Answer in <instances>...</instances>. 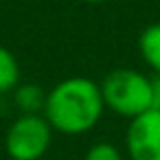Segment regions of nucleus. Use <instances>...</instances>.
<instances>
[{
    "label": "nucleus",
    "mask_w": 160,
    "mask_h": 160,
    "mask_svg": "<svg viewBox=\"0 0 160 160\" xmlns=\"http://www.w3.org/2000/svg\"><path fill=\"white\" fill-rule=\"evenodd\" d=\"M105 112L101 88L90 77H66L46 90L44 118L53 132L64 136H81L92 132Z\"/></svg>",
    "instance_id": "obj_1"
},
{
    "label": "nucleus",
    "mask_w": 160,
    "mask_h": 160,
    "mask_svg": "<svg viewBox=\"0 0 160 160\" xmlns=\"http://www.w3.org/2000/svg\"><path fill=\"white\" fill-rule=\"evenodd\" d=\"M105 110L132 121L151 110V75L136 68H114L99 83Z\"/></svg>",
    "instance_id": "obj_2"
},
{
    "label": "nucleus",
    "mask_w": 160,
    "mask_h": 160,
    "mask_svg": "<svg viewBox=\"0 0 160 160\" xmlns=\"http://www.w3.org/2000/svg\"><path fill=\"white\" fill-rule=\"evenodd\" d=\"M53 127L44 114H20L5 134V149L11 160H42L53 142Z\"/></svg>",
    "instance_id": "obj_3"
},
{
    "label": "nucleus",
    "mask_w": 160,
    "mask_h": 160,
    "mask_svg": "<svg viewBox=\"0 0 160 160\" xmlns=\"http://www.w3.org/2000/svg\"><path fill=\"white\" fill-rule=\"evenodd\" d=\"M129 160H160V110H147L129 121L125 132Z\"/></svg>",
    "instance_id": "obj_4"
},
{
    "label": "nucleus",
    "mask_w": 160,
    "mask_h": 160,
    "mask_svg": "<svg viewBox=\"0 0 160 160\" xmlns=\"http://www.w3.org/2000/svg\"><path fill=\"white\" fill-rule=\"evenodd\" d=\"M138 53L151 75H160V22H151L140 31Z\"/></svg>",
    "instance_id": "obj_5"
},
{
    "label": "nucleus",
    "mask_w": 160,
    "mask_h": 160,
    "mask_svg": "<svg viewBox=\"0 0 160 160\" xmlns=\"http://www.w3.org/2000/svg\"><path fill=\"white\" fill-rule=\"evenodd\" d=\"M13 101L20 114H42L46 103V90L38 83H18L13 90Z\"/></svg>",
    "instance_id": "obj_6"
},
{
    "label": "nucleus",
    "mask_w": 160,
    "mask_h": 160,
    "mask_svg": "<svg viewBox=\"0 0 160 160\" xmlns=\"http://www.w3.org/2000/svg\"><path fill=\"white\" fill-rule=\"evenodd\" d=\"M20 83V64L18 57L0 44V94H9Z\"/></svg>",
    "instance_id": "obj_7"
},
{
    "label": "nucleus",
    "mask_w": 160,
    "mask_h": 160,
    "mask_svg": "<svg viewBox=\"0 0 160 160\" xmlns=\"http://www.w3.org/2000/svg\"><path fill=\"white\" fill-rule=\"evenodd\" d=\"M83 160H127V158L123 156V151L116 145H112L108 140H99L88 147Z\"/></svg>",
    "instance_id": "obj_8"
},
{
    "label": "nucleus",
    "mask_w": 160,
    "mask_h": 160,
    "mask_svg": "<svg viewBox=\"0 0 160 160\" xmlns=\"http://www.w3.org/2000/svg\"><path fill=\"white\" fill-rule=\"evenodd\" d=\"M151 108L160 110V75H151Z\"/></svg>",
    "instance_id": "obj_9"
},
{
    "label": "nucleus",
    "mask_w": 160,
    "mask_h": 160,
    "mask_svg": "<svg viewBox=\"0 0 160 160\" xmlns=\"http://www.w3.org/2000/svg\"><path fill=\"white\" fill-rule=\"evenodd\" d=\"M81 2H88V5H103V2H110V0H81Z\"/></svg>",
    "instance_id": "obj_10"
}]
</instances>
